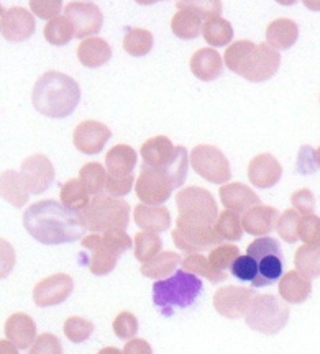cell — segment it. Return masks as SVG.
<instances>
[{
	"instance_id": "obj_1",
	"label": "cell",
	"mask_w": 320,
	"mask_h": 354,
	"mask_svg": "<svg viewBox=\"0 0 320 354\" xmlns=\"http://www.w3.org/2000/svg\"><path fill=\"white\" fill-rule=\"evenodd\" d=\"M24 227L30 236L43 245L79 241L87 230L82 212L66 209L56 201H42L30 205L24 214Z\"/></svg>"
},
{
	"instance_id": "obj_2",
	"label": "cell",
	"mask_w": 320,
	"mask_h": 354,
	"mask_svg": "<svg viewBox=\"0 0 320 354\" xmlns=\"http://www.w3.org/2000/svg\"><path fill=\"white\" fill-rule=\"evenodd\" d=\"M81 100V87L68 74L48 71L37 79L32 92L33 107L50 118L71 115Z\"/></svg>"
},
{
	"instance_id": "obj_3",
	"label": "cell",
	"mask_w": 320,
	"mask_h": 354,
	"mask_svg": "<svg viewBox=\"0 0 320 354\" xmlns=\"http://www.w3.org/2000/svg\"><path fill=\"white\" fill-rule=\"evenodd\" d=\"M202 292V281L194 274L176 271L171 277L154 282L153 304L164 317L194 305Z\"/></svg>"
},
{
	"instance_id": "obj_4",
	"label": "cell",
	"mask_w": 320,
	"mask_h": 354,
	"mask_svg": "<svg viewBox=\"0 0 320 354\" xmlns=\"http://www.w3.org/2000/svg\"><path fill=\"white\" fill-rule=\"evenodd\" d=\"M86 228L92 233H105L112 230L125 232L130 220V205L122 198L110 196H96L91 198L89 205L82 210Z\"/></svg>"
},
{
	"instance_id": "obj_5",
	"label": "cell",
	"mask_w": 320,
	"mask_h": 354,
	"mask_svg": "<svg viewBox=\"0 0 320 354\" xmlns=\"http://www.w3.org/2000/svg\"><path fill=\"white\" fill-rule=\"evenodd\" d=\"M176 205L179 210L176 221L197 225V227H215L219 209L207 189L195 187V185L182 189L176 196Z\"/></svg>"
},
{
	"instance_id": "obj_6",
	"label": "cell",
	"mask_w": 320,
	"mask_h": 354,
	"mask_svg": "<svg viewBox=\"0 0 320 354\" xmlns=\"http://www.w3.org/2000/svg\"><path fill=\"white\" fill-rule=\"evenodd\" d=\"M247 325L266 335H274L289 320V307L276 295L258 294L247 313Z\"/></svg>"
},
{
	"instance_id": "obj_7",
	"label": "cell",
	"mask_w": 320,
	"mask_h": 354,
	"mask_svg": "<svg viewBox=\"0 0 320 354\" xmlns=\"http://www.w3.org/2000/svg\"><path fill=\"white\" fill-rule=\"evenodd\" d=\"M247 254L258 264V277L253 287L271 286L283 277V251L279 241L269 236L256 238L247 248Z\"/></svg>"
},
{
	"instance_id": "obj_8",
	"label": "cell",
	"mask_w": 320,
	"mask_h": 354,
	"mask_svg": "<svg viewBox=\"0 0 320 354\" xmlns=\"http://www.w3.org/2000/svg\"><path fill=\"white\" fill-rule=\"evenodd\" d=\"M190 166L202 179L212 184H226L232 177L230 162L220 148L213 145H197L190 151Z\"/></svg>"
},
{
	"instance_id": "obj_9",
	"label": "cell",
	"mask_w": 320,
	"mask_h": 354,
	"mask_svg": "<svg viewBox=\"0 0 320 354\" xmlns=\"http://www.w3.org/2000/svg\"><path fill=\"white\" fill-rule=\"evenodd\" d=\"M172 190H175V184L166 171L141 165L140 176L135 183L136 197L141 203L159 207L171 197Z\"/></svg>"
},
{
	"instance_id": "obj_10",
	"label": "cell",
	"mask_w": 320,
	"mask_h": 354,
	"mask_svg": "<svg viewBox=\"0 0 320 354\" xmlns=\"http://www.w3.org/2000/svg\"><path fill=\"white\" fill-rule=\"evenodd\" d=\"M172 241L186 254H202L215 246L222 245V238L217 234L215 227H197L176 221V228L172 232Z\"/></svg>"
},
{
	"instance_id": "obj_11",
	"label": "cell",
	"mask_w": 320,
	"mask_h": 354,
	"mask_svg": "<svg viewBox=\"0 0 320 354\" xmlns=\"http://www.w3.org/2000/svg\"><path fill=\"white\" fill-rule=\"evenodd\" d=\"M64 17L69 20L75 38H92L100 32L104 15L94 2H69L64 7Z\"/></svg>"
},
{
	"instance_id": "obj_12",
	"label": "cell",
	"mask_w": 320,
	"mask_h": 354,
	"mask_svg": "<svg viewBox=\"0 0 320 354\" xmlns=\"http://www.w3.org/2000/svg\"><path fill=\"white\" fill-rule=\"evenodd\" d=\"M258 295L256 290L247 289V287L226 286L222 287L213 295V308L226 318H240L247 317L253 300Z\"/></svg>"
},
{
	"instance_id": "obj_13",
	"label": "cell",
	"mask_w": 320,
	"mask_h": 354,
	"mask_svg": "<svg viewBox=\"0 0 320 354\" xmlns=\"http://www.w3.org/2000/svg\"><path fill=\"white\" fill-rule=\"evenodd\" d=\"M279 66H281V53L273 50L269 44L260 43L251 53L242 76L250 82H263L278 73Z\"/></svg>"
},
{
	"instance_id": "obj_14",
	"label": "cell",
	"mask_w": 320,
	"mask_h": 354,
	"mask_svg": "<svg viewBox=\"0 0 320 354\" xmlns=\"http://www.w3.org/2000/svg\"><path fill=\"white\" fill-rule=\"evenodd\" d=\"M20 179L26 190L32 194H42L55 180V169L51 161L44 154H33L21 162Z\"/></svg>"
},
{
	"instance_id": "obj_15",
	"label": "cell",
	"mask_w": 320,
	"mask_h": 354,
	"mask_svg": "<svg viewBox=\"0 0 320 354\" xmlns=\"http://www.w3.org/2000/svg\"><path fill=\"white\" fill-rule=\"evenodd\" d=\"M35 17L24 7H12L0 17V35L12 43L28 39L35 33Z\"/></svg>"
},
{
	"instance_id": "obj_16",
	"label": "cell",
	"mask_w": 320,
	"mask_h": 354,
	"mask_svg": "<svg viewBox=\"0 0 320 354\" xmlns=\"http://www.w3.org/2000/svg\"><path fill=\"white\" fill-rule=\"evenodd\" d=\"M81 243L82 248H86L89 253V258L86 261L94 276H105V274L114 271L120 256L105 245L104 240H102V234H87L86 238H82Z\"/></svg>"
},
{
	"instance_id": "obj_17",
	"label": "cell",
	"mask_w": 320,
	"mask_h": 354,
	"mask_svg": "<svg viewBox=\"0 0 320 354\" xmlns=\"http://www.w3.org/2000/svg\"><path fill=\"white\" fill-rule=\"evenodd\" d=\"M110 136H112V131L105 123L84 120L75 127L73 133V143L84 154H97L104 149Z\"/></svg>"
},
{
	"instance_id": "obj_18",
	"label": "cell",
	"mask_w": 320,
	"mask_h": 354,
	"mask_svg": "<svg viewBox=\"0 0 320 354\" xmlns=\"http://www.w3.org/2000/svg\"><path fill=\"white\" fill-rule=\"evenodd\" d=\"M73 289V277L68 274H55V276L46 277L35 287L33 299L38 307H51V305L63 304Z\"/></svg>"
},
{
	"instance_id": "obj_19",
	"label": "cell",
	"mask_w": 320,
	"mask_h": 354,
	"mask_svg": "<svg viewBox=\"0 0 320 354\" xmlns=\"http://www.w3.org/2000/svg\"><path fill=\"white\" fill-rule=\"evenodd\" d=\"M283 176V166L273 154L261 153L248 165V179L255 187L269 189L279 183Z\"/></svg>"
},
{
	"instance_id": "obj_20",
	"label": "cell",
	"mask_w": 320,
	"mask_h": 354,
	"mask_svg": "<svg viewBox=\"0 0 320 354\" xmlns=\"http://www.w3.org/2000/svg\"><path fill=\"white\" fill-rule=\"evenodd\" d=\"M219 196L225 210L235 212L238 215H243L253 207L261 205V198L253 192V189L242 183L224 184L219 190Z\"/></svg>"
},
{
	"instance_id": "obj_21",
	"label": "cell",
	"mask_w": 320,
	"mask_h": 354,
	"mask_svg": "<svg viewBox=\"0 0 320 354\" xmlns=\"http://www.w3.org/2000/svg\"><path fill=\"white\" fill-rule=\"evenodd\" d=\"M140 153L143 158V165L157 167V169H168L175 161L177 146L172 145L168 136H153L141 145Z\"/></svg>"
},
{
	"instance_id": "obj_22",
	"label": "cell",
	"mask_w": 320,
	"mask_h": 354,
	"mask_svg": "<svg viewBox=\"0 0 320 354\" xmlns=\"http://www.w3.org/2000/svg\"><path fill=\"white\" fill-rule=\"evenodd\" d=\"M279 212L274 207L258 205L247 210L242 215L243 232L253 234V236H266L273 230H276Z\"/></svg>"
},
{
	"instance_id": "obj_23",
	"label": "cell",
	"mask_w": 320,
	"mask_h": 354,
	"mask_svg": "<svg viewBox=\"0 0 320 354\" xmlns=\"http://www.w3.org/2000/svg\"><path fill=\"white\" fill-rule=\"evenodd\" d=\"M190 71L204 82L213 81L224 73V59L213 48H201L190 57Z\"/></svg>"
},
{
	"instance_id": "obj_24",
	"label": "cell",
	"mask_w": 320,
	"mask_h": 354,
	"mask_svg": "<svg viewBox=\"0 0 320 354\" xmlns=\"http://www.w3.org/2000/svg\"><path fill=\"white\" fill-rule=\"evenodd\" d=\"M136 151L128 145H115L105 156V171L110 177L133 176L136 166Z\"/></svg>"
},
{
	"instance_id": "obj_25",
	"label": "cell",
	"mask_w": 320,
	"mask_h": 354,
	"mask_svg": "<svg viewBox=\"0 0 320 354\" xmlns=\"http://www.w3.org/2000/svg\"><path fill=\"white\" fill-rule=\"evenodd\" d=\"M133 218H135V223L139 225L141 230H145V232L159 233L166 232V230L171 227L170 210L161 205L153 207L140 203V205L135 207Z\"/></svg>"
},
{
	"instance_id": "obj_26",
	"label": "cell",
	"mask_w": 320,
	"mask_h": 354,
	"mask_svg": "<svg viewBox=\"0 0 320 354\" xmlns=\"http://www.w3.org/2000/svg\"><path fill=\"white\" fill-rule=\"evenodd\" d=\"M299 38V26L291 19H276L266 28V44L273 50H289Z\"/></svg>"
},
{
	"instance_id": "obj_27",
	"label": "cell",
	"mask_w": 320,
	"mask_h": 354,
	"mask_svg": "<svg viewBox=\"0 0 320 354\" xmlns=\"http://www.w3.org/2000/svg\"><path fill=\"white\" fill-rule=\"evenodd\" d=\"M312 292V282L297 271H289L279 279V295L287 304H302Z\"/></svg>"
},
{
	"instance_id": "obj_28",
	"label": "cell",
	"mask_w": 320,
	"mask_h": 354,
	"mask_svg": "<svg viewBox=\"0 0 320 354\" xmlns=\"http://www.w3.org/2000/svg\"><path fill=\"white\" fill-rule=\"evenodd\" d=\"M112 57V48L104 38H86L78 46V59L86 68H99Z\"/></svg>"
},
{
	"instance_id": "obj_29",
	"label": "cell",
	"mask_w": 320,
	"mask_h": 354,
	"mask_svg": "<svg viewBox=\"0 0 320 354\" xmlns=\"http://www.w3.org/2000/svg\"><path fill=\"white\" fill-rule=\"evenodd\" d=\"M182 263L181 256L175 251H161L158 256L141 266V274L150 279H161L172 276L176 272V268Z\"/></svg>"
},
{
	"instance_id": "obj_30",
	"label": "cell",
	"mask_w": 320,
	"mask_h": 354,
	"mask_svg": "<svg viewBox=\"0 0 320 354\" xmlns=\"http://www.w3.org/2000/svg\"><path fill=\"white\" fill-rule=\"evenodd\" d=\"M296 271L312 281L320 277V241L315 245H302L294 256Z\"/></svg>"
},
{
	"instance_id": "obj_31",
	"label": "cell",
	"mask_w": 320,
	"mask_h": 354,
	"mask_svg": "<svg viewBox=\"0 0 320 354\" xmlns=\"http://www.w3.org/2000/svg\"><path fill=\"white\" fill-rule=\"evenodd\" d=\"M0 196L15 207H24L28 201V190L15 171H3L0 174Z\"/></svg>"
},
{
	"instance_id": "obj_32",
	"label": "cell",
	"mask_w": 320,
	"mask_h": 354,
	"mask_svg": "<svg viewBox=\"0 0 320 354\" xmlns=\"http://www.w3.org/2000/svg\"><path fill=\"white\" fill-rule=\"evenodd\" d=\"M182 271L194 274V276L206 277L207 281L213 282V284H219V282L226 281V272L219 271L213 266L208 263V259L202 254H189L182 259Z\"/></svg>"
},
{
	"instance_id": "obj_33",
	"label": "cell",
	"mask_w": 320,
	"mask_h": 354,
	"mask_svg": "<svg viewBox=\"0 0 320 354\" xmlns=\"http://www.w3.org/2000/svg\"><path fill=\"white\" fill-rule=\"evenodd\" d=\"M255 48L256 44L250 41V39H238V41L232 43L224 53L225 66L232 71V73L242 76L243 69H245L248 59H250L251 53L255 51Z\"/></svg>"
},
{
	"instance_id": "obj_34",
	"label": "cell",
	"mask_w": 320,
	"mask_h": 354,
	"mask_svg": "<svg viewBox=\"0 0 320 354\" xmlns=\"http://www.w3.org/2000/svg\"><path fill=\"white\" fill-rule=\"evenodd\" d=\"M202 19L190 10H177L171 19V30L181 39H194L201 35Z\"/></svg>"
},
{
	"instance_id": "obj_35",
	"label": "cell",
	"mask_w": 320,
	"mask_h": 354,
	"mask_svg": "<svg viewBox=\"0 0 320 354\" xmlns=\"http://www.w3.org/2000/svg\"><path fill=\"white\" fill-rule=\"evenodd\" d=\"M202 35L204 39L211 44L212 48L226 46L233 39V28L229 20L217 17V19L207 20L202 25Z\"/></svg>"
},
{
	"instance_id": "obj_36",
	"label": "cell",
	"mask_w": 320,
	"mask_h": 354,
	"mask_svg": "<svg viewBox=\"0 0 320 354\" xmlns=\"http://www.w3.org/2000/svg\"><path fill=\"white\" fill-rule=\"evenodd\" d=\"M153 33L145 28H133V26H127L125 37H123V50L132 56H145L148 55L153 48Z\"/></svg>"
},
{
	"instance_id": "obj_37",
	"label": "cell",
	"mask_w": 320,
	"mask_h": 354,
	"mask_svg": "<svg viewBox=\"0 0 320 354\" xmlns=\"http://www.w3.org/2000/svg\"><path fill=\"white\" fill-rule=\"evenodd\" d=\"M91 202L89 192L79 179H71L61 187V203L73 212H82Z\"/></svg>"
},
{
	"instance_id": "obj_38",
	"label": "cell",
	"mask_w": 320,
	"mask_h": 354,
	"mask_svg": "<svg viewBox=\"0 0 320 354\" xmlns=\"http://www.w3.org/2000/svg\"><path fill=\"white\" fill-rule=\"evenodd\" d=\"M7 335L13 342L19 343V346H28L35 335V323L25 313H15L7 322Z\"/></svg>"
},
{
	"instance_id": "obj_39",
	"label": "cell",
	"mask_w": 320,
	"mask_h": 354,
	"mask_svg": "<svg viewBox=\"0 0 320 354\" xmlns=\"http://www.w3.org/2000/svg\"><path fill=\"white\" fill-rule=\"evenodd\" d=\"M79 180L89 192V196H100L102 190H105L107 171L100 162H87L79 171Z\"/></svg>"
},
{
	"instance_id": "obj_40",
	"label": "cell",
	"mask_w": 320,
	"mask_h": 354,
	"mask_svg": "<svg viewBox=\"0 0 320 354\" xmlns=\"http://www.w3.org/2000/svg\"><path fill=\"white\" fill-rule=\"evenodd\" d=\"M163 241L161 236H158V233L153 232H140L135 234V258L140 263H148L161 253Z\"/></svg>"
},
{
	"instance_id": "obj_41",
	"label": "cell",
	"mask_w": 320,
	"mask_h": 354,
	"mask_svg": "<svg viewBox=\"0 0 320 354\" xmlns=\"http://www.w3.org/2000/svg\"><path fill=\"white\" fill-rule=\"evenodd\" d=\"M215 232L222 238V241H238L243 236L242 216L235 212L224 210L219 215L215 223Z\"/></svg>"
},
{
	"instance_id": "obj_42",
	"label": "cell",
	"mask_w": 320,
	"mask_h": 354,
	"mask_svg": "<svg viewBox=\"0 0 320 354\" xmlns=\"http://www.w3.org/2000/svg\"><path fill=\"white\" fill-rule=\"evenodd\" d=\"M73 37L74 30L64 15L56 17V19L50 20L44 26V38H46L48 43L55 44V46H63V44L69 43Z\"/></svg>"
},
{
	"instance_id": "obj_43",
	"label": "cell",
	"mask_w": 320,
	"mask_h": 354,
	"mask_svg": "<svg viewBox=\"0 0 320 354\" xmlns=\"http://www.w3.org/2000/svg\"><path fill=\"white\" fill-rule=\"evenodd\" d=\"M301 218L302 216L292 209L284 210L283 214L279 215L278 223H276V232L283 241L292 245V243H296L297 240H299Z\"/></svg>"
},
{
	"instance_id": "obj_44",
	"label": "cell",
	"mask_w": 320,
	"mask_h": 354,
	"mask_svg": "<svg viewBox=\"0 0 320 354\" xmlns=\"http://www.w3.org/2000/svg\"><path fill=\"white\" fill-rule=\"evenodd\" d=\"M179 10H190L194 12L195 15L201 17L202 20H211V19H217L220 17L222 13V2L219 0H194V2H177L176 3Z\"/></svg>"
},
{
	"instance_id": "obj_45",
	"label": "cell",
	"mask_w": 320,
	"mask_h": 354,
	"mask_svg": "<svg viewBox=\"0 0 320 354\" xmlns=\"http://www.w3.org/2000/svg\"><path fill=\"white\" fill-rule=\"evenodd\" d=\"M240 256V250L235 245H219L215 246L213 250H211L207 259L213 268L219 269V271H226V269L232 268V264L235 263Z\"/></svg>"
},
{
	"instance_id": "obj_46",
	"label": "cell",
	"mask_w": 320,
	"mask_h": 354,
	"mask_svg": "<svg viewBox=\"0 0 320 354\" xmlns=\"http://www.w3.org/2000/svg\"><path fill=\"white\" fill-rule=\"evenodd\" d=\"M92 330H94V325L89 320H84V318L79 317H71L64 323V333L74 343H81L84 339H87Z\"/></svg>"
},
{
	"instance_id": "obj_47",
	"label": "cell",
	"mask_w": 320,
	"mask_h": 354,
	"mask_svg": "<svg viewBox=\"0 0 320 354\" xmlns=\"http://www.w3.org/2000/svg\"><path fill=\"white\" fill-rule=\"evenodd\" d=\"M230 271H232V276L237 277L238 281L250 282L251 284L258 277V264L251 256H238L232 264V268H230Z\"/></svg>"
},
{
	"instance_id": "obj_48",
	"label": "cell",
	"mask_w": 320,
	"mask_h": 354,
	"mask_svg": "<svg viewBox=\"0 0 320 354\" xmlns=\"http://www.w3.org/2000/svg\"><path fill=\"white\" fill-rule=\"evenodd\" d=\"M299 240L304 245H315L320 241V216L308 215L302 216L299 223Z\"/></svg>"
},
{
	"instance_id": "obj_49",
	"label": "cell",
	"mask_w": 320,
	"mask_h": 354,
	"mask_svg": "<svg viewBox=\"0 0 320 354\" xmlns=\"http://www.w3.org/2000/svg\"><path fill=\"white\" fill-rule=\"evenodd\" d=\"M61 8H63L61 0H30V10L44 20H53L60 17Z\"/></svg>"
},
{
	"instance_id": "obj_50",
	"label": "cell",
	"mask_w": 320,
	"mask_h": 354,
	"mask_svg": "<svg viewBox=\"0 0 320 354\" xmlns=\"http://www.w3.org/2000/svg\"><path fill=\"white\" fill-rule=\"evenodd\" d=\"M139 330V320L130 312H120L114 322V331L118 338H132Z\"/></svg>"
},
{
	"instance_id": "obj_51",
	"label": "cell",
	"mask_w": 320,
	"mask_h": 354,
	"mask_svg": "<svg viewBox=\"0 0 320 354\" xmlns=\"http://www.w3.org/2000/svg\"><path fill=\"white\" fill-rule=\"evenodd\" d=\"M291 203L294 207V210L302 216L312 215L315 210V197L312 190L309 189H299L291 196Z\"/></svg>"
},
{
	"instance_id": "obj_52",
	"label": "cell",
	"mask_w": 320,
	"mask_h": 354,
	"mask_svg": "<svg viewBox=\"0 0 320 354\" xmlns=\"http://www.w3.org/2000/svg\"><path fill=\"white\" fill-rule=\"evenodd\" d=\"M133 184H135V177L128 176V177H110L107 176L105 180V190L110 197L118 198L127 196L130 192Z\"/></svg>"
},
{
	"instance_id": "obj_53",
	"label": "cell",
	"mask_w": 320,
	"mask_h": 354,
	"mask_svg": "<svg viewBox=\"0 0 320 354\" xmlns=\"http://www.w3.org/2000/svg\"><path fill=\"white\" fill-rule=\"evenodd\" d=\"M15 266V251L10 243L0 240V279L7 277Z\"/></svg>"
},
{
	"instance_id": "obj_54",
	"label": "cell",
	"mask_w": 320,
	"mask_h": 354,
	"mask_svg": "<svg viewBox=\"0 0 320 354\" xmlns=\"http://www.w3.org/2000/svg\"><path fill=\"white\" fill-rule=\"evenodd\" d=\"M314 153L315 149L312 146H302L299 149V154H297V171L301 174H314L315 169H317Z\"/></svg>"
},
{
	"instance_id": "obj_55",
	"label": "cell",
	"mask_w": 320,
	"mask_h": 354,
	"mask_svg": "<svg viewBox=\"0 0 320 354\" xmlns=\"http://www.w3.org/2000/svg\"><path fill=\"white\" fill-rule=\"evenodd\" d=\"M125 354H151V348L143 339H133L127 344Z\"/></svg>"
},
{
	"instance_id": "obj_56",
	"label": "cell",
	"mask_w": 320,
	"mask_h": 354,
	"mask_svg": "<svg viewBox=\"0 0 320 354\" xmlns=\"http://www.w3.org/2000/svg\"><path fill=\"white\" fill-rule=\"evenodd\" d=\"M314 159H315V165H317V167L320 169V146L317 149H315V153H314Z\"/></svg>"
},
{
	"instance_id": "obj_57",
	"label": "cell",
	"mask_w": 320,
	"mask_h": 354,
	"mask_svg": "<svg viewBox=\"0 0 320 354\" xmlns=\"http://www.w3.org/2000/svg\"><path fill=\"white\" fill-rule=\"evenodd\" d=\"M99 354H122V353L117 351V349H114V348H109V349H102Z\"/></svg>"
},
{
	"instance_id": "obj_58",
	"label": "cell",
	"mask_w": 320,
	"mask_h": 354,
	"mask_svg": "<svg viewBox=\"0 0 320 354\" xmlns=\"http://www.w3.org/2000/svg\"><path fill=\"white\" fill-rule=\"evenodd\" d=\"M3 12H6V8H3V6H2V3H0V17H2V15H3Z\"/></svg>"
}]
</instances>
